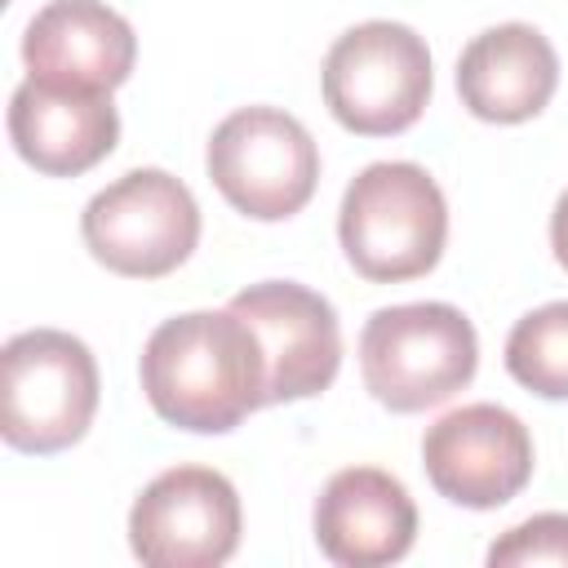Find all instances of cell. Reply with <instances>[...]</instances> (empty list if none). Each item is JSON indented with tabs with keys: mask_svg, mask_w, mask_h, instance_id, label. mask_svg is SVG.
<instances>
[{
	"mask_svg": "<svg viewBox=\"0 0 568 568\" xmlns=\"http://www.w3.org/2000/svg\"><path fill=\"white\" fill-rule=\"evenodd\" d=\"M138 377L151 408L195 435H226L253 408H266L262 346L231 306L164 320L142 346Z\"/></svg>",
	"mask_w": 568,
	"mask_h": 568,
	"instance_id": "obj_1",
	"label": "cell"
},
{
	"mask_svg": "<svg viewBox=\"0 0 568 568\" xmlns=\"http://www.w3.org/2000/svg\"><path fill=\"white\" fill-rule=\"evenodd\" d=\"M346 262L373 284L426 275L448 240V204L439 182L413 160H377L359 169L337 209Z\"/></svg>",
	"mask_w": 568,
	"mask_h": 568,
	"instance_id": "obj_2",
	"label": "cell"
},
{
	"mask_svg": "<svg viewBox=\"0 0 568 568\" xmlns=\"http://www.w3.org/2000/svg\"><path fill=\"white\" fill-rule=\"evenodd\" d=\"M479 368L475 324L453 302L382 306L359 333V373L390 413H422L470 386Z\"/></svg>",
	"mask_w": 568,
	"mask_h": 568,
	"instance_id": "obj_3",
	"label": "cell"
},
{
	"mask_svg": "<svg viewBox=\"0 0 568 568\" xmlns=\"http://www.w3.org/2000/svg\"><path fill=\"white\" fill-rule=\"evenodd\" d=\"M98 413V359L62 328H22L0 351V435L18 453H62Z\"/></svg>",
	"mask_w": 568,
	"mask_h": 568,
	"instance_id": "obj_4",
	"label": "cell"
},
{
	"mask_svg": "<svg viewBox=\"0 0 568 568\" xmlns=\"http://www.w3.org/2000/svg\"><path fill=\"white\" fill-rule=\"evenodd\" d=\"M324 106L359 138H390L417 124L430 98L426 40L390 18L346 27L324 53Z\"/></svg>",
	"mask_w": 568,
	"mask_h": 568,
	"instance_id": "obj_5",
	"label": "cell"
},
{
	"mask_svg": "<svg viewBox=\"0 0 568 568\" xmlns=\"http://www.w3.org/2000/svg\"><path fill=\"white\" fill-rule=\"evenodd\" d=\"M209 182L253 222H284L302 213L320 182V146L306 124L280 106L231 111L204 151Z\"/></svg>",
	"mask_w": 568,
	"mask_h": 568,
	"instance_id": "obj_6",
	"label": "cell"
},
{
	"mask_svg": "<svg viewBox=\"0 0 568 568\" xmlns=\"http://www.w3.org/2000/svg\"><path fill=\"white\" fill-rule=\"evenodd\" d=\"M80 235L106 271L160 280L200 244V204L169 169H129L84 204Z\"/></svg>",
	"mask_w": 568,
	"mask_h": 568,
	"instance_id": "obj_7",
	"label": "cell"
},
{
	"mask_svg": "<svg viewBox=\"0 0 568 568\" xmlns=\"http://www.w3.org/2000/svg\"><path fill=\"white\" fill-rule=\"evenodd\" d=\"M129 546L146 568H217L240 546V493L213 466L160 470L129 510Z\"/></svg>",
	"mask_w": 568,
	"mask_h": 568,
	"instance_id": "obj_8",
	"label": "cell"
},
{
	"mask_svg": "<svg viewBox=\"0 0 568 568\" xmlns=\"http://www.w3.org/2000/svg\"><path fill=\"white\" fill-rule=\"evenodd\" d=\"M257 337L266 359V404L311 399L333 386L342 364L337 311L324 293L297 280H262L226 302Z\"/></svg>",
	"mask_w": 568,
	"mask_h": 568,
	"instance_id": "obj_9",
	"label": "cell"
},
{
	"mask_svg": "<svg viewBox=\"0 0 568 568\" xmlns=\"http://www.w3.org/2000/svg\"><path fill=\"white\" fill-rule=\"evenodd\" d=\"M422 466L453 506L497 510L532 479V435L501 404H462L426 426Z\"/></svg>",
	"mask_w": 568,
	"mask_h": 568,
	"instance_id": "obj_10",
	"label": "cell"
},
{
	"mask_svg": "<svg viewBox=\"0 0 568 568\" xmlns=\"http://www.w3.org/2000/svg\"><path fill=\"white\" fill-rule=\"evenodd\" d=\"M138 36L106 0H49L22 31V62L36 80L111 93L129 80Z\"/></svg>",
	"mask_w": 568,
	"mask_h": 568,
	"instance_id": "obj_11",
	"label": "cell"
},
{
	"mask_svg": "<svg viewBox=\"0 0 568 568\" xmlns=\"http://www.w3.org/2000/svg\"><path fill=\"white\" fill-rule=\"evenodd\" d=\"M9 142L44 178H75L106 160L120 142L111 93L62 89L27 75L9 98Z\"/></svg>",
	"mask_w": 568,
	"mask_h": 568,
	"instance_id": "obj_12",
	"label": "cell"
},
{
	"mask_svg": "<svg viewBox=\"0 0 568 568\" xmlns=\"http://www.w3.org/2000/svg\"><path fill=\"white\" fill-rule=\"evenodd\" d=\"M315 541L337 568H382L413 550L417 506L382 466H346L315 497Z\"/></svg>",
	"mask_w": 568,
	"mask_h": 568,
	"instance_id": "obj_13",
	"label": "cell"
},
{
	"mask_svg": "<svg viewBox=\"0 0 568 568\" xmlns=\"http://www.w3.org/2000/svg\"><path fill=\"white\" fill-rule=\"evenodd\" d=\"M559 84V53L532 22H497L457 58V93L475 120L524 124Z\"/></svg>",
	"mask_w": 568,
	"mask_h": 568,
	"instance_id": "obj_14",
	"label": "cell"
},
{
	"mask_svg": "<svg viewBox=\"0 0 568 568\" xmlns=\"http://www.w3.org/2000/svg\"><path fill=\"white\" fill-rule=\"evenodd\" d=\"M506 368L541 399H568V302H546L515 320L506 337Z\"/></svg>",
	"mask_w": 568,
	"mask_h": 568,
	"instance_id": "obj_15",
	"label": "cell"
},
{
	"mask_svg": "<svg viewBox=\"0 0 568 568\" xmlns=\"http://www.w3.org/2000/svg\"><path fill=\"white\" fill-rule=\"evenodd\" d=\"M493 568H524V564H564L568 568V515L546 510L515 528H506L488 546Z\"/></svg>",
	"mask_w": 568,
	"mask_h": 568,
	"instance_id": "obj_16",
	"label": "cell"
},
{
	"mask_svg": "<svg viewBox=\"0 0 568 568\" xmlns=\"http://www.w3.org/2000/svg\"><path fill=\"white\" fill-rule=\"evenodd\" d=\"M550 248H555V262L568 271V191L555 200V213H550Z\"/></svg>",
	"mask_w": 568,
	"mask_h": 568,
	"instance_id": "obj_17",
	"label": "cell"
}]
</instances>
